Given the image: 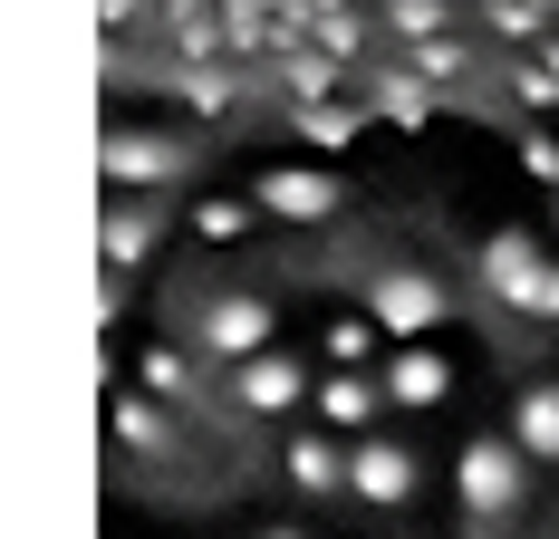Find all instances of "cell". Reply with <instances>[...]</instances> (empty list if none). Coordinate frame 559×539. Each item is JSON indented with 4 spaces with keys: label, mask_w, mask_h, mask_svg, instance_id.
I'll return each mask as SVG.
<instances>
[{
    "label": "cell",
    "mask_w": 559,
    "mask_h": 539,
    "mask_svg": "<svg viewBox=\"0 0 559 539\" xmlns=\"http://www.w3.org/2000/svg\"><path fill=\"white\" fill-rule=\"evenodd\" d=\"M251 203H261L271 221H329L337 203H347V183L319 173V164H271V173L251 183Z\"/></svg>",
    "instance_id": "obj_7"
},
{
    "label": "cell",
    "mask_w": 559,
    "mask_h": 539,
    "mask_svg": "<svg viewBox=\"0 0 559 539\" xmlns=\"http://www.w3.org/2000/svg\"><path fill=\"white\" fill-rule=\"evenodd\" d=\"M337 68H347V58H329L319 39H309V49H289V58H280V87H289V107H309V97H337Z\"/></svg>",
    "instance_id": "obj_18"
},
{
    "label": "cell",
    "mask_w": 559,
    "mask_h": 539,
    "mask_svg": "<svg viewBox=\"0 0 559 539\" xmlns=\"http://www.w3.org/2000/svg\"><path fill=\"white\" fill-rule=\"evenodd\" d=\"M367 107H377V125H395V135H425V125L444 116V97H435V77H415V68H377Z\"/></svg>",
    "instance_id": "obj_11"
},
{
    "label": "cell",
    "mask_w": 559,
    "mask_h": 539,
    "mask_svg": "<svg viewBox=\"0 0 559 539\" xmlns=\"http://www.w3.org/2000/svg\"><path fill=\"white\" fill-rule=\"evenodd\" d=\"M415 482H425V472H415V453H405L395 433H357V443H347V501H367V511H405Z\"/></svg>",
    "instance_id": "obj_3"
},
{
    "label": "cell",
    "mask_w": 559,
    "mask_h": 539,
    "mask_svg": "<svg viewBox=\"0 0 559 539\" xmlns=\"http://www.w3.org/2000/svg\"><path fill=\"white\" fill-rule=\"evenodd\" d=\"M377 376H386V405H395V415H435V405L453 395V357L435 347V337H395Z\"/></svg>",
    "instance_id": "obj_4"
},
{
    "label": "cell",
    "mask_w": 559,
    "mask_h": 539,
    "mask_svg": "<svg viewBox=\"0 0 559 539\" xmlns=\"http://www.w3.org/2000/svg\"><path fill=\"white\" fill-rule=\"evenodd\" d=\"M405 68H415V77H435V87H453V77L473 68V49L444 29V39H415V49H405Z\"/></svg>",
    "instance_id": "obj_22"
},
{
    "label": "cell",
    "mask_w": 559,
    "mask_h": 539,
    "mask_svg": "<svg viewBox=\"0 0 559 539\" xmlns=\"http://www.w3.org/2000/svg\"><path fill=\"white\" fill-rule=\"evenodd\" d=\"M97 251H107V270H145V251H155V213H145V203H107Z\"/></svg>",
    "instance_id": "obj_16"
},
{
    "label": "cell",
    "mask_w": 559,
    "mask_h": 539,
    "mask_svg": "<svg viewBox=\"0 0 559 539\" xmlns=\"http://www.w3.org/2000/svg\"><path fill=\"white\" fill-rule=\"evenodd\" d=\"M223 49H231V39H223V10H183V20H174V58H183V68H213Z\"/></svg>",
    "instance_id": "obj_21"
},
{
    "label": "cell",
    "mask_w": 559,
    "mask_h": 539,
    "mask_svg": "<svg viewBox=\"0 0 559 539\" xmlns=\"http://www.w3.org/2000/svg\"><path fill=\"white\" fill-rule=\"evenodd\" d=\"M386 29L405 39V49H415V39H444V29H453V0H395Z\"/></svg>",
    "instance_id": "obj_23"
},
{
    "label": "cell",
    "mask_w": 559,
    "mask_h": 539,
    "mask_svg": "<svg viewBox=\"0 0 559 539\" xmlns=\"http://www.w3.org/2000/svg\"><path fill=\"white\" fill-rule=\"evenodd\" d=\"M135 376H145V395H165V405H193V357L183 347H145Z\"/></svg>",
    "instance_id": "obj_20"
},
{
    "label": "cell",
    "mask_w": 559,
    "mask_h": 539,
    "mask_svg": "<svg viewBox=\"0 0 559 539\" xmlns=\"http://www.w3.org/2000/svg\"><path fill=\"white\" fill-rule=\"evenodd\" d=\"M251 221H261V203H231V193H213V203H193V231H203V241H241Z\"/></svg>",
    "instance_id": "obj_25"
},
{
    "label": "cell",
    "mask_w": 559,
    "mask_h": 539,
    "mask_svg": "<svg viewBox=\"0 0 559 539\" xmlns=\"http://www.w3.org/2000/svg\"><path fill=\"white\" fill-rule=\"evenodd\" d=\"M193 347H203L213 367H241V357L280 347V309H271V299H251V289H231V299H213V309H203Z\"/></svg>",
    "instance_id": "obj_2"
},
{
    "label": "cell",
    "mask_w": 559,
    "mask_h": 539,
    "mask_svg": "<svg viewBox=\"0 0 559 539\" xmlns=\"http://www.w3.org/2000/svg\"><path fill=\"white\" fill-rule=\"evenodd\" d=\"M531 319H559V261H550V279H540V309Z\"/></svg>",
    "instance_id": "obj_29"
},
{
    "label": "cell",
    "mask_w": 559,
    "mask_h": 539,
    "mask_svg": "<svg viewBox=\"0 0 559 539\" xmlns=\"http://www.w3.org/2000/svg\"><path fill=\"white\" fill-rule=\"evenodd\" d=\"M511 443H521L531 463H559V385H521V405H511Z\"/></svg>",
    "instance_id": "obj_15"
},
{
    "label": "cell",
    "mask_w": 559,
    "mask_h": 539,
    "mask_svg": "<svg viewBox=\"0 0 559 539\" xmlns=\"http://www.w3.org/2000/svg\"><path fill=\"white\" fill-rule=\"evenodd\" d=\"M511 107L559 116V77H550V58H521V68H511Z\"/></svg>",
    "instance_id": "obj_26"
},
{
    "label": "cell",
    "mask_w": 559,
    "mask_h": 539,
    "mask_svg": "<svg viewBox=\"0 0 559 539\" xmlns=\"http://www.w3.org/2000/svg\"><path fill=\"white\" fill-rule=\"evenodd\" d=\"M367 125H377V107H357V97H309V107H289V135H299L309 155H347Z\"/></svg>",
    "instance_id": "obj_12"
},
{
    "label": "cell",
    "mask_w": 559,
    "mask_h": 539,
    "mask_svg": "<svg viewBox=\"0 0 559 539\" xmlns=\"http://www.w3.org/2000/svg\"><path fill=\"white\" fill-rule=\"evenodd\" d=\"M309 39H319L329 58H357V49H367V10H357V0H337V10H319V29H309Z\"/></svg>",
    "instance_id": "obj_24"
},
{
    "label": "cell",
    "mask_w": 559,
    "mask_h": 539,
    "mask_svg": "<svg viewBox=\"0 0 559 539\" xmlns=\"http://www.w3.org/2000/svg\"><path fill=\"white\" fill-rule=\"evenodd\" d=\"M453 491H463L473 520H511V511L531 501V453L511 443V424L502 433H473V443L453 453Z\"/></svg>",
    "instance_id": "obj_1"
},
{
    "label": "cell",
    "mask_w": 559,
    "mask_h": 539,
    "mask_svg": "<svg viewBox=\"0 0 559 539\" xmlns=\"http://www.w3.org/2000/svg\"><path fill=\"white\" fill-rule=\"evenodd\" d=\"M531 10H550V20H559V0H531Z\"/></svg>",
    "instance_id": "obj_32"
},
{
    "label": "cell",
    "mask_w": 559,
    "mask_h": 539,
    "mask_svg": "<svg viewBox=\"0 0 559 539\" xmlns=\"http://www.w3.org/2000/svg\"><path fill=\"white\" fill-rule=\"evenodd\" d=\"M540 279H550V251H540L531 231H492V241H483V289H492L502 309H540Z\"/></svg>",
    "instance_id": "obj_8"
},
{
    "label": "cell",
    "mask_w": 559,
    "mask_h": 539,
    "mask_svg": "<svg viewBox=\"0 0 559 539\" xmlns=\"http://www.w3.org/2000/svg\"><path fill=\"white\" fill-rule=\"evenodd\" d=\"M319 347H329V367H386V327H377V309H367V319H329L319 327Z\"/></svg>",
    "instance_id": "obj_17"
},
{
    "label": "cell",
    "mask_w": 559,
    "mask_h": 539,
    "mask_svg": "<svg viewBox=\"0 0 559 539\" xmlns=\"http://www.w3.org/2000/svg\"><path fill=\"white\" fill-rule=\"evenodd\" d=\"M183 107H193V116H223L231 107V77H223V68H183Z\"/></svg>",
    "instance_id": "obj_27"
},
{
    "label": "cell",
    "mask_w": 559,
    "mask_h": 539,
    "mask_svg": "<svg viewBox=\"0 0 559 539\" xmlns=\"http://www.w3.org/2000/svg\"><path fill=\"white\" fill-rule=\"evenodd\" d=\"M550 221H559V203H550Z\"/></svg>",
    "instance_id": "obj_33"
},
{
    "label": "cell",
    "mask_w": 559,
    "mask_h": 539,
    "mask_svg": "<svg viewBox=\"0 0 559 539\" xmlns=\"http://www.w3.org/2000/svg\"><path fill=\"white\" fill-rule=\"evenodd\" d=\"M483 29H492V39H511V49H540L559 20H550V10H531V0H483Z\"/></svg>",
    "instance_id": "obj_19"
},
{
    "label": "cell",
    "mask_w": 559,
    "mask_h": 539,
    "mask_svg": "<svg viewBox=\"0 0 559 539\" xmlns=\"http://www.w3.org/2000/svg\"><path fill=\"white\" fill-rule=\"evenodd\" d=\"M289 482L299 491H347V433H329V424H309V433H289Z\"/></svg>",
    "instance_id": "obj_13"
},
{
    "label": "cell",
    "mask_w": 559,
    "mask_h": 539,
    "mask_svg": "<svg viewBox=\"0 0 559 539\" xmlns=\"http://www.w3.org/2000/svg\"><path fill=\"white\" fill-rule=\"evenodd\" d=\"M261 539H309V530H261Z\"/></svg>",
    "instance_id": "obj_31"
},
{
    "label": "cell",
    "mask_w": 559,
    "mask_h": 539,
    "mask_svg": "<svg viewBox=\"0 0 559 539\" xmlns=\"http://www.w3.org/2000/svg\"><path fill=\"white\" fill-rule=\"evenodd\" d=\"M367 309H377L386 337H435V327H444V279H435V270H377Z\"/></svg>",
    "instance_id": "obj_5"
},
{
    "label": "cell",
    "mask_w": 559,
    "mask_h": 539,
    "mask_svg": "<svg viewBox=\"0 0 559 539\" xmlns=\"http://www.w3.org/2000/svg\"><path fill=\"white\" fill-rule=\"evenodd\" d=\"M97 173H107L116 193H155V183H174V173H183V145L145 135V125H107V145H97Z\"/></svg>",
    "instance_id": "obj_6"
},
{
    "label": "cell",
    "mask_w": 559,
    "mask_h": 539,
    "mask_svg": "<svg viewBox=\"0 0 559 539\" xmlns=\"http://www.w3.org/2000/svg\"><path fill=\"white\" fill-rule=\"evenodd\" d=\"M531 58H550V77H559V29H550V39H540V49H531Z\"/></svg>",
    "instance_id": "obj_30"
},
{
    "label": "cell",
    "mask_w": 559,
    "mask_h": 539,
    "mask_svg": "<svg viewBox=\"0 0 559 539\" xmlns=\"http://www.w3.org/2000/svg\"><path fill=\"white\" fill-rule=\"evenodd\" d=\"M107 424H116V443H126V453H145V463H165V453H174L165 395H116V405H107Z\"/></svg>",
    "instance_id": "obj_14"
},
{
    "label": "cell",
    "mask_w": 559,
    "mask_h": 539,
    "mask_svg": "<svg viewBox=\"0 0 559 539\" xmlns=\"http://www.w3.org/2000/svg\"><path fill=\"white\" fill-rule=\"evenodd\" d=\"M135 10H145V0H97V20H107V39L126 29V20H135Z\"/></svg>",
    "instance_id": "obj_28"
},
{
    "label": "cell",
    "mask_w": 559,
    "mask_h": 539,
    "mask_svg": "<svg viewBox=\"0 0 559 539\" xmlns=\"http://www.w3.org/2000/svg\"><path fill=\"white\" fill-rule=\"evenodd\" d=\"M231 395H241V415H289V405H309L319 385H309V367H299V357L261 347V357H241V367H231Z\"/></svg>",
    "instance_id": "obj_10"
},
{
    "label": "cell",
    "mask_w": 559,
    "mask_h": 539,
    "mask_svg": "<svg viewBox=\"0 0 559 539\" xmlns=\"http://www.w3.org/2000/svg\"><path fill=\"white\" fill-rule=\"evenodd\" d=\"M309 405H319V424H329V433H347V443H357V433L386 424V376H367V367H329Z\"/></svg>",
    "instance_id": "obj_9"
}]
</instances>
